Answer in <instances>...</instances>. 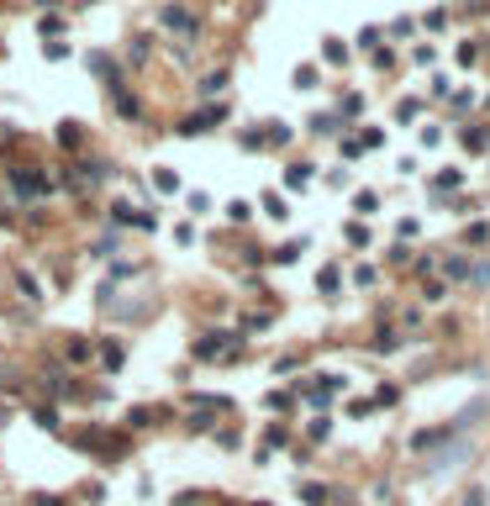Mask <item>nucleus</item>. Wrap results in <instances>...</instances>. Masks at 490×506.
I'll use <instances>...</instances> for the list:
<instances>
[{
  "label": "nucleus",
  "mask_w": 490,
  "mask_h": 506,
  "mask_svg": "<svg viewBox=\"0 0 490 506\" xmlns=\"http://www.w3.org/2000/svg\"><path fill=\"white\" fill-rule=\"evenodd\" d=\"M232 348H238V343H232V332H211L206 343H195V353H201V359H216V353H232Z\"/></svg>",
  "instance_id": "1"
},
{
  "label": "nucleus",
  "mask_w": 490,
  "mask_h": 506,
  "mask_svg": "<svg viewBox=\"0 0 490 506\" xmlns=\"http://www.w3.org/2000/svg\"><path fill=\"white\" fill-rule=\"evenodd\" d=\"M164 22L174 26L180 37H195V16H190V11H180V6H169V11H164Z\"/></svg>",
  "instance_id": "2"
},
{
  "label": "nucleus",
  "mask_w": 490,
  "mask_h": 506,
  "mask_svg": "<svg viewBox=\"0 0 490 506\" xmlns=\"http://www.w3.org/2000/svg\"><path fill=\"white\" fill-rule=\"evenodd\" d=\"M285 185H290V190H306V185H311V164H290Z\"/></svg>",
  "instance_id": "3"
},
{
  "label": "nucleus",
  "mask_w": 490,
  "mask_h": 506,
  "mask_svg": "<svg viewBox=\"0 0 490 506\" xmlns=\"http://www.w3.org/2000/svg\"><path fill=\"white\" fill-rule=\"evenodd\" d=\"M263 143H290V127H285V121H269V132H263Z\"/></svg>",
  "instance_id": "4"
},
{
  "label": "nucleus",
  "mask_w": 490,
  "mask_h": 506,
  "mask_svg": "<svg viewBox=\"0 0 490 506\" xmlns=\"http://www.w3.org/2000/svg\"><path fill=\"white\" fill-rule=\"evenodd\" d=\"M263 211H269V217H275V222H285V217H290V211H285V201H280V195H269V201H263Z\"/></svg>",
  "instance_id": "5"
},
{
  "label": "nucleus",
  "mask_w": 490,
  "mask_h": 506,
  "mask_svg": "<svg viewBox=\"0 0 490 506\" xmlns=\"http://www.w3.org/2000/svg\"><path fill=\"white\" fill-rule=\"evenodd\" d=\"M227 217H232V222H248V217H253V206H248V201H232V206H227Z\"/></svg>",
  "instance_id": "6"
},
{
  "label": "nucleus",
  "mask_w": 490,
  "mask_h": 506,
  "mask_svg": "<svg viewBox=\"0 0 490 506\" xmlns=\"http://www.w3.org/2000/svg\"><path fill=\"white\" fill-rule=\"evenodd\" d=\"M300 496H306L311 506H322V501H327V491H322V485H300Z\"/></svg>",
  "instance_id": "7"
},
{
  "label": "nucleus",
  "mask_w": 490,
  "mask_h": 506,
  "mask_svg": "<svg viewBox=\"0 0 490 506\" xmlns=\"http://www.w3.org/2000/svg\"><path fill=\"white\" fill-rule=\"evenodd\" d=\"M296 84H300V90H311V84H316V69H311V63H306V69H296Z\"/></svg>",
  "instance_id": "8"
}]
</instances>
